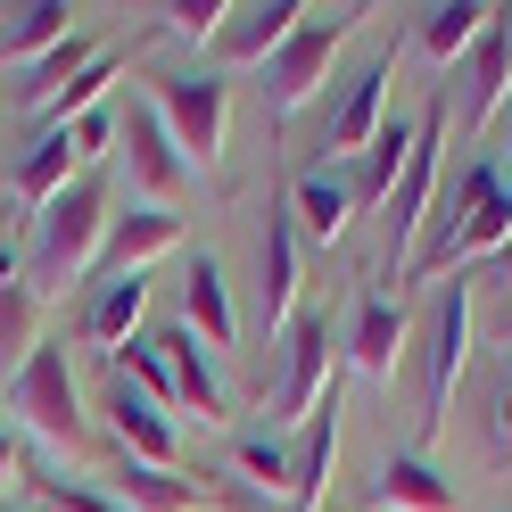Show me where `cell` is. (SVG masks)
<instances>
[{"instance_id":"6da1fadb","label":"cell","mask_w":512,"mask_h":512,"mask_svg":"<svg viewBox=\"0 0 512 512\" xmlns=\"http://www.w3.org/2000/svg\"><path fill=\"white\" fill-rule=\"evenodd\" d=\"M100 240H108V190H100V174H83V182L58 190L50 207H34L25 248H17V265H25V281H34V298L83 281L91 265H100Z\"/></svg>"},{"instance_id":"7a4b0ae2","label":"cell","mask_w":512,"mask_h":512,"mask_svg":"<svg viewBox=\"0 0 512 512\" xmlns=\"http://www.w3.org/2000/svg\"><path fill=\"white\" fill-rule=\"evenodd\" d=\"M356 25H364V9H306V17H298V34L265 58V100H273V116H298L314 91L331 83V67H339V50H347Z\"/></svg>"},{"instance_id":"3957f363","label":"cell","mask_w":512,"mask_h":512,"mask_svg":"<svg viewBox=\"0 0 512 512\" xmlns=\"http://www.w3.org/2000/svg\"><path fill=\"white\" fill-rule=\"evenodd\" d=\"M0 397H9V413L42 446H83V397H75V364H67V347H58V339H42Z\"/></svg>"},{"instance_id":"277c9868","label":"cell","mask_w":512,"mask_h":512,"mask_svg":"<svg viewBox=\"0 0 512 512\" xmlns=\"http://www.w3.org/2000/svg\"><path fill=\"white\" fill-rule=\"evenodd\" d=\"M149 108H157V124L174 133L182 166H215V157H223V124H232V83H215V75H157Z\"/></svg>"},{"instance_id":"5b68a950","label":"cell","mask_w":512,"mask_h":512,"mask_svg":"<svg viewBox=\"0 0 512 512\" xmlns=\"http://www.w3.org/2000/svg\"><path fill=\"white\" fill-rule=\"evenodd\" d=\"M463 356H471V290L438 281L430 323H422V430L446 422V405H455V380H463Z\"/></svg>"},{"instance_id":"8992f818","label":"cell","mask_w":512,"mask_h":512,"mask_svg":"<svg viewBox=\"0 0 512 512\" xmlns=\"http://www.w3.org/2000/svg\"><path fill=\"white\" fill-rule=\"evenodd\" d=\"M438 141H446V100H430L422 116H413V157H405V174H397V190H389V207H380V223H389V256L422 240V223H430V207H438V182H446Z\"/></svg>"},{"instance_id":"52a82bcc","label":"cell","mask_w":512,"mask_h":512,"mask_svg":"<svg viewBox=\"0 0 512 512\" xmlns=\"http://www.w3.org/2000/svg\"><path fill=\"white\" fill-rule=\"evenodd\" d=\"M512 100V9H488V25H479V42L463 50L455 67V108H463V133H479L496 108ZM446 108V116H455Z\"/></svg>"},{"instance_id":"ba28073f","label":"cell","mask_w":512,"mask_h":512,"mask_svg":"<svg viewBox=\"0 0 512 512\" xmlns=\"http://www.w3.org/2000/svg\"><path fill=\"white\" fill-rule=\"evenodd\" d=\"M281 389H273V422H306L314 405L331 389V314H290V331H281Z\"/></svg>"},{"instance_id":"9c48e42d","label":"cell","mask_w":512,"mask_h":512,"mask_svg":"<svg viewBox=\"0 0 512 512\" xmlns=\"http://www.w3.org/2000/svg\"><path fill=\"white\" fill-rule=\"evenodd\" d=\"M116 149H124V166H133V182L149 190V207H182L190 166H182V149H174L166 124H157L149 100H133V116H116Z\"/></svg>"},{"instance_id":"30bf717a","label":"cell","mask_w":512,"mask_h":512,"mask_svg":"<svg viewBox=\"0 0 512 512\" xmlns=\"http://www.w3.org/2000/svg\"><path fill=\"white\" fill-rule=\"evenodd\" d=\"M512 240V182H496L479 207L463 215H438V232L422 248V273H455V265H479V256H496Z\"/></svg>"},{"instance_id":"8fae6325","label":"cell","mask_w":512,"mask_h":512,"mask_svg":"<svg viewBox=\"0 0 512 512\" xmlns=\"http://www.w3.org/2000/svg\"><path fill=\"white\" fill-rule=\"evenodd\" d=\"M100 413H108V430H116V446H124V463H149V471H174V422H166V405L157 397H141L133 380H108V397H100Z\"/></svg>"},{"instance_id":"7c38bea8","label":"cell","mask_w":512,"mask_h":512,"mask_svg":"<svg viewBox=\"0 0 512 512\" xmlns=\"http://www.w3.org/2000/svg\"><path fill=\"white\" fill-rule=\"evenodd\" d=\"M331 463H339V380L323 389V405L298 422V446H290V512H323Z\"/></svg>"},{"instance_id":"4fadbf2b","label":"cell","mask_w":512,"mask_h":512,"mask_svg":"<svg viewBox=\"0 0 512 512\" xmlns=\"http://www.w3.org/2000/svg\"><path fill=\"white\" fill-rule=\"evenodd\" d=\"M298 0H232V17L215 25V58L223 67H265V58L298 34Z\"/></svg>"},{"instance_id":"5bb4252c","label":"cell","mask_w":512,"mask_h":512,"mask_svg":"<svg viewBox=\"0 0 512 512\" xmlns=\"http://www.w3.org/2000/svg\"><path fill=\"white\" fill-rule=\"evenodd\" d=\"M256 298H265V331H290V314H298V215L290 199L265 207V240H256Z\"/></svg>"},{"instance_id":"9a60e30c","label":"cell","mask_w":512,"mask_h":512,"mask_svg":"<svg viewBox=\"0 0 512 512\" xmlns=\"http://www.w3.org/2000/svg\"><path fill=\"white\" fill-rule=\"evenodd\" d=\"M157 339V356H166V389H174V413H199V422H223V380H215V364H207V347L190 339L182 323H166V331H149Z\"/></svg>"},{"instance_id":"2e32d148","label":"cell","mask_w":512,"mask_h":512,"mask_svg":"<svg viewBox=\"0 0 512 512\" xmlns=\"http://www.w3.org/2000/svg\"><path fill=\"white\" fill-rule=\"evenodd\" d=\"M380 116H389V58H372L364 75H347L339 108H331V133H323L331 166H347V157H364V141L380 133Z\"/></svg>"},{"instance_id":"e0dca14e","label":"cell","mask_w":512,"mask_h":512,"mask_svg":"<svg viewBox=\"0 0 512 512\" xmlns=\"http://www.w3.org/2000/svg\"><path fill=\"white\" fill-rule=\"evenodd\" d=\"M166 248H182V207H133V215H108L100 265L108 273H149Z\"/></svg>"},{"instance_id":"ac0fdd59","label":"cell","mask_w":512,"mask_h":512,"mask_svg":"<svg viewBox=\"0 0 512 512\" xmlns=\"http://www.w3.org/2000/svg\"><path fill=\"white\" fill-rule=\"evenodd\" d=\"M141 314H149V273H108L100 290H91V306H83V339L124 356V347L141 339Z\"/></svg>"},{"instance_id":"d6986e66","label":"cell","mask_w":512,"mask_h":512,"mask_svg":"<svg viewBox=\"0 0 512 512\" xmlns=\"http://www.w3.org/2000/svg\"><path fill=\"white\" fill-rule=\"evenodd\" d=\"M290 215H298V232L306 240H339L347 223H356V182H347V166H306L290 182Z\"/></svg>"},{"instance_id":"ffe728a7","label":"cell","mask_w":512,"mask_h":512,"mask_svg":"<svg viewBox=\"0 0 512 512\" xmlns=\"http://www.w3.org/2000/svg\"><path fill=\"white\" fill-rule=\"evenodd\" d=\"M397 356H405V306L364 290L356 298V323H347V364H356L364 380H397Z\"/></svg>"},{"instance_id":"44dd1931","label":"cell","mask_w":512,"mask_h":512,"mask_svg":"<svg viewBox=\"0 0 512 512\" xmlns=\"http://www.w3.org/2000/svg\"><path fill=\"white\" fill-rule=\"evenodd\" d=\"M182 331L199 339V347H232V331H240L232 281H223L215 256H190V273H182Z\"/></svg>"},{"instance_id":"7402d4cb","label":"cell","mask_w":512,"mask_h":512,"mask_svg":"<svg viewBox=\"0 0 512 512\" xmlns=\"http://www.w3.org/2000/svg\"><path fill=\"white\" fill-rule=\"evenodd\" d=\"M405 157H413V116H380V133L364 141V157H347V182H356V215L364 207H389V190L405 174Z\"/></svg>"},{"instance_id":"603a6c76","label":"cell","mask_w":512,"mask_h":512,"mask_svg":"<svg viewBox=\"0 0 512 512\" xmlns=\"http://www.w3.org/2000/svg\"><path fill=\"white\" fill-rule=\"evenodd\" d=\"M34 347H42V298H34L17 256H0V380H17V364Z\"/></svg>"},{"instance_id":"cb8c5ba5","label":"cell","mask_w":512,"mask_h":512,"mask_svg":"<svg viewBox=\"0 0 512 512\" xmlns=\"http://www.w3.org/2000/svg\"><path fill=\"white\" fill-rule=\"evenodd\" d=\"M67 34H75L67 0H25V9H9V25H0V58H9V67H34V58H50Z\"/></svg>"},{"instance_id":"d4e9b609","label":"cell","mask_w":512,"mask_h":512,"mask_svg":"<svg viewBox=\"0 0 512 512\" xmlns=\"http://www.w3.org/2000/svg\"><path fill=\"white\" fill-rule=\"evenodd\" d=\"M380 512H463V496L422 455H389L380 463Z\"/></svg>"},{"instance_id":"484cf974","label":"cell","mask_w":512,"mask_h":512,"mask_svg":"<svg viewBox=\"0 0 512 512\" xmlns=\"http://www.w3.org/2000/svg\"><path fill=\"white\" fill-rule=\"evenodd\" d=\"M116 67H124V58H116V50H100V58H91L83 75H67V83H58L50 100H34V124H42V133H67L75 116L108 108V83H116Z\"/></svg>"},{"instance_id":"4316f807","label":"cell","mask_w":512,"mask_h":512,"mask_svg":"<svg viewBox=\"0 0 512 512\" xmlns=\"http://www.w3.org/2000/svg\"><path fill=\"white\" fill-rule=\"evenodd\" d=\"M479 25H488L479 0H438V9H422V25H413V50L438 58V67H463V50L479 42Z\"/></svg>"},{"instance_id":"83f0119b","label":"cell","mask_w":512,"mask_h":512,"mask_svg":"<svg viewBox=\"0 0 512 512\" xmlns=\"http://www.w3.org/2000/svg\"><path fill=\"white\" fill-rule=\"evenodd\" d=\"M108 496L124 512H199V488H190L182 471H149V463H124L108 479Z\"/></svg>"},{"instance_id":"f1b7e54d","label":"cell","mask_w":512,"mask_h":512,"mask_svg":"<svg viewBox=\"0 0 512 512\" xmlns=\"http://www.w3.org/2000/svg\"><path fill=\"white\" fill-rule=\"evenodd\" d=\"M232 463H240L265 496H290V438H273V430H240V438H232Z\"/></svg>"},{"instance_id":"f546056e","label":"cell","mask_w":512,"mask_h":512,"mask_svg":"<svg viewBox=\"0 0 512 512\" xmlns=\"http://www.w3.org/2000/svg\"><path fill=\"white\" fill-rule=\"evenodd\" d=\"M91 58H100V42H91V34H67L50 58H34V100H50V91L67 83V75H83V67H91Z\"/></svg>"},{"instance_id":"4dcf8cb0","label":"cell","mask_w":512,"mask_h":512,"mask_svg":"<svg viewBox=\"0 0 512 512\" xmlns=\"http://www.w3.org/2000/svg\"><path fill=\"white\" fill-rule=\"evenodd\" d=\"M42 512H124L100 479H42Z\"/></svg>"},{"instance_id":"1f68e13d","label":"cell","mask_w":512,"mask_h":512,"mask_svg":"<svg viewBox=\"0 0 512 512\" xmlns=\"http://www.w3.org/2000/svg\"><path fill=\"white\" fill-rule=\"evenodd\" d=\"M157 17H166L174 34H190V42H215V25L232 17V0H166Z\"/></svg>"},{"instance_id":"d6a6232c","label":"cell","mask_w":512,"mask_h":512,"mask_svg":"<svg viewBox=\"0 0 512 512\" xmlns=\"http://www.w3.org/2000/svg\"><path fill=\"white\" fill-rule=\"evenodd\" d=\"M488 430H496V446H512V372L496 380V405H488Z\"/></svg>"},{"instance_id":"836d02e7","label":"cell","mask_w":512,"mask_h":512,"mask_svg":"<svg viewBox=\"0 0 512 512\" xmlns=\"http://www.w3.org/2000/svg\"><path fill=\"white\" fill-rule=\"evenodd\" d=\"M488 273H496V281H504V290H512V240H504V248L488 256Z\"/></svg>"},{"instance_id":"e575fe53","label":"cell","mask_w":512,"mask_h":512,"mask_svg":"<svg viewBox=\"0 0 512 512\" xmlns=\"http://www.w3.org/2000/svg\"><path fill=\"white\" fill-rule=\"evenodd\" d=\"M9 471H17V438L0 430V479H9Z\"/></svg>"},{"instance_id":"d590c367","label":"cell","mask_w":512,"mask_h":512,"mask_svg":"<svg viewBox=\"0 0 512 512\" xmlns=\"http://www.w3.org/2000/svg\"><path fill=\"white\" fill-rule=\"evenodd\" d=\"M496 331H504V339H512V298H504V314H496Z\"/></svg>"},{"instance_id":"8d00e7d4","label":"cell","mask_w":512,"mask_h":512,"mask_svg":"<svg viewBox=\"0 0 512 512\" xmlns=\"http://www.w3.org/2000/svg\"><path fill=\"white\" fill-rule=\"evenodd\" d=\"M232 512H265V504H248V496H232Z\"/></svg>"},{"instance_id":"74e56055","label":"cell","mask_w":512,"mask_h":512,"mask_svg":"<svg viewBox=\"0 0 512 512\" xmlns=\"http://www.w3.org/2000/svg\"><path fill=\"white\" fill-rule=\"evenodd\" d=\"M372 512H380V504H372Z\"/></svg>"}]
</instances>
